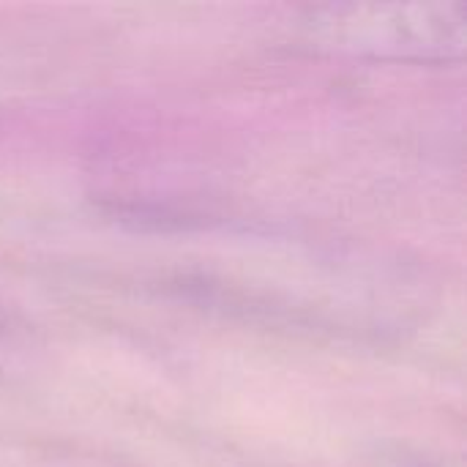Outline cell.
<instances>
[{
	"label": "cell",
	"mask_w": 467,
	"mask_h": 467,
	"mask_svg": "<svg viewBox=\"0 0 467 467\" xmlns=\"http://www.w3.org/2000/svg\"><path fill=\"white\" fill-rule=\"evenodd\" d=\"M304 27L306 41L331 52L443 60L465 49L467 11L462 3L331 5Z\"/></svg>",
	"instance_id": "obj_1"
}]
</instances>
